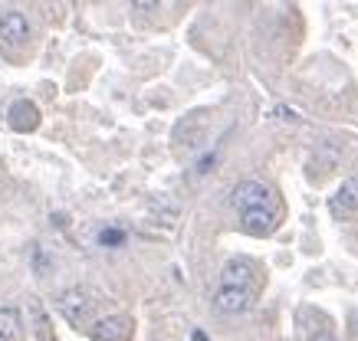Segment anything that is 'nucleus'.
<instances>
[{
    "mask_svg": "<svg viewBox=\"0 0 358 341\" xmlns=\"http://www.w3.org/2000/svg\"><path fill=\"white\" fill-rule=\"evenodd\" d=\"M56 308H59V315H63L69 325H76V328H89L92 331V315H96V302H92V292L83 286H73L59 292L56 298Z\"/></svg>",
    "mask_w": 358,
    "mask_h": 341,
    "instance_id": "f257e3e1",
    "label": "nucleus"
},
{
    "mask_svg": "<svg viewBox=\"0 0 358 341\" xmlns=\"http://www.w3.org/2000/svg\"><path fill=\"white\" fill-rule=\"evenodd\" d=\"M230 204L240 210V213H247V210H270L273 207V190L263 184V181H240L234 194H230Z\"/></svg>",
    "mask_w": 358,
    "mask_h": 341,
    "instance_id": "f03ea898",
    "label": "nucleus"
},
{
    "mask_svg": "<svg viewBox=\"0 0 358 341\" xmlns=\"http://www.w3.org/2000/svg\"><path fill=\"white\" fill-rule=\"evenodd\" d=\"M30 40V20L20 10H3L0 13V43L20 46Z\"/></svg>",
    "mask_w": 358,
    "mask_h": 341,
    "instance_id": "7ed1b4c3",
    "label": "nucleus"
},
{
    "mask_svg": "<svg viewBox=\"0 0 358 341\" xmlns=\"http://www.w3.org/2000/svg\"><path fill=\"white\" fill-rule=\"evenodd\" d=\"M224 286L253 292V286H257V266L250 263V259H243V256L227 259V266H224Z\"/></svg>",
    "mask_w": 358,
    "mask_h": 341,
    "instance_id": "20e7f679",
    "label": "nucleus"
},
{
    "mask_svg": "<svg viewBox=\"0 0 358 341\" xmlns=\"http://www.w3.org/2000/svg\"><path fill=\"white\" fill-rule=\"evenodd\" d=\"M89 335H92V341H129L131 338V319L129 315H109V319H99Z\"/></svg>",
    "mask_w": 358,
    "mask_h": 341,
    "instance_id": "39448f33",
    "label": "nucleus"
},
{
    "mask_svg": "<svg viewBox=\"0 0 358 341\" xmlns=\"http://www.w3.org/2000/svg\"><path fill=\"white\" fill-rule=\"evenodd\" d=\"M253 305V292L247 289H230V286H220L214 292V308L224 312V315H240V312H247Z\"/></svg>",
    "mask_w": 358,
    "mask_h": 341,
    "instance_id": "423d86ee",
    "label": "nucleus"
},
{
    "mask_svg": "<svg viewBox=\"0 0 358 341\" xmlns=\"http://www.w3.org/2000/svg\"><path fill=\"white\" fill-rule=\"evenodd\" d=\"M329 210H332V217H352V213H358V174L348 177L345 184L336 190V197L329 200Z\"/></svg>",
    "mask_w": 358,
    "mask_h": 341,
    "instance_id": "0eeeda50",
    "label": "nucleus"
},
{
    "mask_svg": "<svg viewBox=\"0 0 358 341\" xmlns=\"http://www.w3.org/2000/svg\"><path fill=\"white\" fill-rule=\"evenodd\" d=\"M204 135H207V115L204 112H194V115H187V119L174 128V142L187 144V148H197V144L204 142Z\"/></svg>",
    "mask_w": 358,
    "mask_h": 341,
    "instance_id": "6e6552de",
    "label": "nucleus"
},
{
    "mask_svg": "<svg viewBox=\"0 0 358 341\" xmlns=\"http://www.w3.org/2000/svg\"><path fill=\"white\" fill-rule=\"evenodd\" d=\"M7 119H10L13 132H33V128L40 125V109H36L30 99H20V102H13L10 105Z\"/></svg>",
    "mask_w": 358,
    "mask_h": 341,
    "instance_id": "1a4fd4ad",
    "label": "nucleus"
},
{
    "mask_svg": "<svg viewBox=\"0 0 358 341\" xmlns=\"http://www.w3.org/2000/svg\"><path fill=\"white\" fill-rule=\"evenodd\" d=\"M240 227L250 236H270L276 230V217H273V210H247V213H240Z\"/></svg>",
    "mask_w": 358,
    "mask_h": 341,
    "instance_id": "9d476101",
    "label": "nucleus"
},
{
    "mask_svg": "<svg viewBox=\"0 0 358 341\" xmlns=\"http://www.w3.org/2000/svg\"><path fill=\"white\" fill-rule=\"evenodd\" d=\"M23 328H20V312L13 305L0 308V341H20Z\"/></svg>",
    "mask_w": 358,
    "mask_h": 341,
    "instance_id": "9b49d317",
    "label": "nucleus"
},
{
    "mask_svg": "<svg viewBox=\"0 0 358 341\" xmlns=\"http://www.w3.org/2000/svg\"><path fill=\"white\" fill-rule=\"evenodd\" d=\"M99 243H102V246H122V243H125V233L115 230V227H106V230L99 233Z\"/></svg>",
    "mask_w": 358,
    "mask_h": 341,
    "instance_id": "f8f14e48",
    "label": "nucleus"
},
{
    "mask_svg": "<svg viewBox=\"0 0 358 341\" xmlns=\"http://www.w3.org/2000/svg\"><path fill=\"white\" fill-rule=\"evenodd\" d=\"M33 266H36V273L40 275L50 273V256H46L43 246H33Z\"/></svg>",
    "mask_w": 358,
    "mask_h": 341,
    "instance_id": "ddd939ff",
    "label": "nucleus"
},
{
    "mask_svg": "<svg viewBox=\"0 0 358 341\" xmlns=\"http://www.w3.org/2000/svg\"><path fill=\"white\" fill-rule=\"evenodd\" d=\"M33 315H36V321H40V331H36V335H40V341H50V331H46V319H43V312H40V305H36V302H33Z\"/></svg>",
    "mask_w": 358,
    "mask_h": 341,
    "instance_id": "4468645a",
    "label": "nucleus"
},
{
    "mask_svg": "<svg viewBox=\"0 0 358 341\" xmlns=\"http://www.w3.org/2000/svg\"><path fill=\"white\" fill-rule=\"evenodd\" d=\"M313 341H338L332 331H319V335H313Z\"/></svg>",
    "mask_w": 358,
    "mask_h": 341,
    "instance_id": "2eb2a0df",
    "label": "nucleus"
},
{
    "mask_svg": "<svg viewBox=\"0 0 358 341\" xmlns=\"http://www.w3.org/2000/svg\"><path fill=\"white\" fill-rule=\"evenodd\" d=\"M194 341H207V335L204 331H194Z\"/></svg>",
    "mask_w": 358,
    "mask_h": 341,
    "instance_id": "dca6fc26",
    "label": "nucleus"
},
{
    "mask_svg": "<svg viewBox=\"0 0 358 341\" xmlns=\"http://www.w3.org/2000/svg\"><path fill=\"white\" fill-rule=\"evenodd\" d=\"M355 331H358V312H355Z\"/></svg>",
    "mask_w": 358,
    "mask_h": 341,
    "instance_id": "f3484780",
    "label": "nucleus"
}]
</instances>
